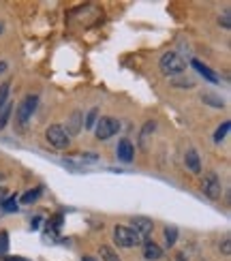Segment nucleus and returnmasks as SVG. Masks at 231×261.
<instances>
[{
	"label": "nucleus",
	"mask_w": 231,
	"mask_h": 261,
	"mask_svg": "<svg viewBox=\"0 0 231 261\" xmlns=\"http://www.w3.org/2000/svg\"><path fill=\"white\" fill-rule=\"evenodd\" d=\"M114 242L120 246V249H128V246H135V244H144V240H141L137 233H135L131 227H122L118 225L114 229Z\"/></svg>",
	"instance_id": "1"
},
{
	"label": "nucleus",
	"mask_w": 231,
	"mask_h": 261,
	"mask_svg": "<svg viewBox=\"0 0 231 261\" xmlns=\"http://www.w3.org/2000/svg\"><path fill=\"white\" fill-rule=\"evenodd\" d=\"M118 130H120V122L112 118V116H101L94 125V133L99 139H109V137H114Z\"/></svg>",
	"instance_id": "2"
},
{
	"label": "nucleus",
	"mask_w": 231,
	"mask_h": 261,
	"mask_svg": "<svg viewBox=\"0 0 231 261\" xmlns=\"http://www.w3.org/2000/svg\"><path fill=\"white\" fill-rule=\"evenodd\" d=\"M184 60L180 58L176 51H167V54H163V58H160V71H163L165 75H180L184 71Z\"/></svg>",
	"instance_id": "3"
},
{
	"label": "nucleus",
	"mask_w": 231,
	"mask_h": 261,
	"mask_svg": "<svg viewBox=\"0 0 231 261\" xmlns=\"http://www.w3.org/2000/svg\"><path fill=\"white\" fill-rule=\"evenodd\" d=\"M45 137H47V141L58 150L69 148V135H67V130H64V127H60V125H49L47 130H45Z\"/></svg>",
	"instance_id": "4"
},
{
	"label": "nucleus",
	"mask_w": 231,
	"mask_h": 261,
	"mask_svg": "<svg viewBox=\"0 0 231 261\" xmlns=\"http://www.w3.org/2000/svg\"><path fill=\"white\" fill-rule=\"evenodd\" d=\"M201 188H203L205 197H210V199H221L223 186H221V178H218V175H216L214 172H208V174L203 175Z\"/></svg>",
	"instance_id": "5"
},
{
	"label": "nucleus",
	"mask_w": 231,
	"mask_h": 261,
	"mask_svg": "<svg viewBox=\"0 0 231 261\" xmlns=\"http://www.w3.org/2000/svg\"><path fill=\"white\" fill-rule=\"evenodd\" d=\"M37 103H38V99L35 94H30V96H26V99L19 103V107H17V122L22 127H26L28 125V120H30V116H32V112L37 109Z\"/></svg>",
	"instance_id": "6"
},
{
	"label": "nucleus",
	"mask_w": 231,
	"mask_h": 261,
	"mask_svg": "<svg viewBox=\"0 0 231 261\" xmlns=\"http://www.w3.org/2000/svg\"><path fill=\"white\" fill-rule=\"evenodd\" d=\"M131 229L137 233L146 244L148 238H150V233H152V220L146 218V217H135V218H131Z\"/></svg>",
	"instance_id": "7"
},
{
	"label": "nucleus",
	"mask_w": 231,
	"mask_h": 261,
	"mask_svg": "<svg viewBox=\"0 0 231 261\" xmlns=\"http://www.w3.org/2000/svg\"><path fill=\"white\" fill-rule=\"evenodd\" d=\"M133 156H135V146L128 139H122L118 143V159L122 163H131L133 161Z\"/></svg>",
	"instance_id": "8"
},
{
	"label": "nucleus",
	"mask_w": 231,
	"mask_h": 261,
	"mask_svg": "<svg viewBox=\"0 0 231 261\" xmlns=\"http://www.w3.org/2000/svg\"><path fill=\"white\" fill-rule=\"evenodd\" d=\"M184 163H186V167H189L192 174H199V172H201V161H199V154H197L195 148H189V150H186Z\"/></svg>",
	"instance_id": "9"
},
{
	"label": "nucleus",
	"mask_w": 231,
	"mask_h": 261,
	"mask_svg": "<svg viewBox=\"0 0 231 261\" xmlns=\"http://www.w3.org/2000/svg\"><path fill=\"white\" fill-rule=\"evenodd\" d=\"M144 257L150 259V261H156V259L163 257V249H160L158 244H154V242L148 240V242L144 244Z\"/></svg>",
	"instance_id": "10"
},
{
	"label": "nucleus",
	"mask_w": 231,
	"mask_h": 261,
	"mask_svg": "<svg viewBox=\"0 0 231 261\" xmlns=\"http://www.w3.org/2000/svg\"><path fill=\"white\" fill-rule=\"evenodd\" d=\"M67 129H69V133L71 135H77L79 130L83 129V125H81V112H73L71 114V118H69V122H67ZM67 133V135H69Z\"/></svg>",
	"instance_id": "11"
},
{
	"label": "nucleus",
	"mask_w": 231,
	"mask_h": 261,
	"mask_svg": "<svg viewBox=\"0 0 231 261\" xmlns=\"http://www.w3.org/2000/svg\"><path fill=\"white\" fill-rule=\"evenodd\" d=\"M192 67H195V69H197L199 73H201V75H203L208 82H212V84H218V75H216V73H214V71H212L210 67H205V64H201L199 60H192Z\"/></svg>",
	"instance_id": "12"
},
{
	"label": "nucleus",
	"mask_w": 231,
	"mask_h": 261,
	"mask_svg": "<svg viewBox=\"0 0 231 261\" xmlns=\"http://www.w3.org/2000/svg\"><path fill=\"white\" fill-rule=\"evenodd\" d=\"M11 112H13L11 103H4V105L0 107V130L6 127V122H9V118H11Z\"/></svg>",
	"instance_id": "13"
},
{
	"label": "nucleus",
	"mask_w": 231,
	"mask_h": 261,
	"mask_svg": "<svg viewBox=\"0 0 231 261\" xmlns=\"http://www.w3.org/2000/svg\"><path fill=\"white\" fill-rule=\"evenodd\" d=\"M38 195H41V186L32 188V191H26V193L22 195V204H32V201L38 199Z\"/></svg>",
	"instance_id": "14"
},
{
	"label": "nucleus",
	"mask_w": 231,
	"mask_h": 261,
	"mask_svg": "<svg viewBox=\"0 0 231 261\" xmlns=\"http://www.w3.org/2000/svg\"><path fill=\"white\" fill-rule=\"evenodd\" d=\"M101 257H103V261H122L109 246H101Z\"/></svg>",
	"instance_id": "15"
},
{
	"label": "nucleus",
	"mask_w": 231,
	"mask_h": 261,
	"mask_svg": "<svg viewBox=\"0 0 231 261\" xmlns=\"http://www.w3.org/2000/svg\"><path fill=\"white\" fill-rule=\"evenodd\" d=\"M176 238H178V229H176V227H165V242L169 244V246H173V244H176Z\"/></svg>",
	"instance_id": "16"
},
{
	"label": "nucleus",
	"mask_w": 231,
	"mask_h": 261,
	"mask_svg": "<svg viewBox=\"0 0 231 261\" xmlns=\"http://www.w3.org/2000/svg\"><path fill=\"white\" fill-rule=\"evenodd\" d=\"M9 90H11V84H9V80L0 84V107H2L4 103H6V99H9Z\"/></svg>",
	"instance_id": "17"
},
{
	"label": "nucleus",
	"mask_w": 231,
	"mask_h": 261,
	"mask_svg": "<svg viewBox=\"0 0 231 261\" xmlns=\"http://www.w3.org/2000/svg\"><path fill=\"white\" fill-rule=\"evenodd\" d=\"M96 120H99V109H90L88 112V118H86V129H94V125H96Z\"/></svg>",
	"instance_id": "18"
},
{
	"label": "nucleus",
	"mask_w": 231,
	"mask_h": 261,
	"mask_svg": "<svg viewBox=\"0 0 231 261\" xmlns=\"http://www.w3.org/2000/svg\"><path fill=\"white\" fill-rule=\"evenodd\" d=\"M227 130H229V122H223V125L218 127V130L214 133V141H216V143H221V141H223V137L227 135Z\"/></svg>",
	"instance_id": "19"
},
{
	"label": "nucleus",
	"mask_w": 231,
	"mask_h": 261,
	"mask_svg": "<svg viewBox=\"0 0 231 261\" xmlns=\"http://www.w3.org/2000/svg\"><path fill=\"white\" fill-rule=\"evenodd\" d=\"M2 208L6 212H17V204H15V197H9L2 201Z\"/></svg>",
	"instance_id": "20"
},
{
	"label": "nucleus",
	"mask_w": 231,
	"mask_h": 261,
	"mask_svg": "<svg viewBox=\"0 0 231 261\" xmlns=\"http://www.w3.org/2000/svg\"><path fill=\"white\" fill-rule=\"evenodd\" d=\"M9 249V236H6V231H0V255Z\"/></svg>",
	"instance_id": "21"
},
{
	"label": "nucleus",
	"mask_w": 231,
	"mask_h": 261,
	"mask_svg": "<svg viewBox=\"0 0 231 261\" xmlns=\"http://www.w3.org/2000/svg\"><path fill=\"white\" fill-rule=\"evenodd\" d=\"M203 103H210V105H214V107H223V101L212 94H203Z\"/></svg>",
	"instance_id": "22"
},
{
	"label": "nucleus",
	"mask_w": 231,
	"mask_h": 261,
	"mask_svg": "<svg viewBox=\"0 0 231 261\" xmlns=\"http://www.w3.org/2000/svg\"><path fill=\"white\" fill-rule=\"evenodd\" d=\"M221 251L225 253V255H229V253H231V249H229V238L223 240V249H221Z\"/></svg>",
	"instance_id": "23"
},
{
	"label": "nucleus",
	"mask_w": 231,
	"mask_h": 261,
	"mask_svg": "<svg viewBox=\"0 0 231 261\" xmlns=\"http://www.w3.org/2000/svg\"><path fill=\"white\" fill-rule=\"evenodd\" d=\"M6 195H9V191H6L4 186H0V204H2V201L6 199Z\"/></svg>",
	"instance_id": "24"
},
{
	"label": "nucleus",
	"mask_w": 231,
	"mask_h": 261,
	"mask_svg": "<svg viewBox=\"0 0 231 261\" xmlns=\"http://www.w3.org/2000/svg\"><path fill=\"white\" fill-rule=\"evenodd\" d=\"M223 28H229V11L223 15Z\"/></svg>",
	"instance_id": "25"
},
{
	"label": "nucleus",
	"mask_w": 231,
	"mask_h": 261,
	"mask_svg": "<svg viewBox=\"0 0 231 261\" xmlns=\"http://www.w3.org/2000/svg\"><path fill=\"white\" fill-rule=\"evenodd\" d=\"M2 261H28V259H22V257H2Z\"/></svg>",
	"instance_id": "26"
},
{
	"label": "nucleus",
	"mask_w": 231,
	"mask_h": 261,
	"mask_svg": "<svg viewBox=\"0 0 231 261\" xmlns=\"http://www.w3.org/2000/svg\"><path fill=\"white\" fill-rule=\"evenodd\" d=\"M4 69H6V64H4V62H0V73H2Z\"/></svg>",
	"instance_id": "27"
},
{
	"label": "nucleus",
	"mask_w": 231,
	"mask_h": 261,
	"mask_svg": "<svg viewBox=\"0 0 231 261\" xmlns=\"http://www.w3.org/2000/svg\"><path fill=\"white\" fill-rule=\"evenodd\" d=\"M2 30H4V24H2V22H0V35H2Z\"/></svg>",
	"instance_id": "28"
},
{
	"label": "nucleus",
	"mask_w": 231,
	"mask_h": 261,
	"mask_svg": "<svg viewBox=\"0 0 231 261\" xmlns=\"http://www.w3.org/2000/svg\"><path fill=\"white\" fill-rule=\"evenodd\" d=\"M83 261H96V259H92V257H83Z\"/></svg>",
	"instance_id": "29"
},
{
	"label": "nucleus",
	"mask_w": 231,
	"mask_h": 261,
	"mask_svg": "<svg viewBox=\"0 0 231 261\" xmlns=\"http://www.w3.org/2000/svg\"><path fill=\"white\" fill-rule=\"evenodd\" d=\"M178 261H184V257H182V255H178Z\"/></svg>",
	"instance_id": "30"
},
{
	"label": "nucleus",
	"mask_w": 231,
	"mask_h": 261,
	"mask_svg": "<svg viewBox=\"0 0 231 261\" xmlns=\"http://www.w3.org/2000/svg\"><path fill=\"white\" fill-rule=\"evenodd\" d=\"M0 180H2V174H0Z\"/></svg>",
	"instance_id": "31"
},
{
	"label": "nucleus",
	"mask_w": 231,
	"mask_h": 261,
	"mask_svg": "<svg viewBox=\"0 0 231 261\" xmlns=\"http://www.w3.org/2000/svg\"><path fill=\"white\" fill-rule=\"evenodd\" d=\"M0 214H2V212H0Z\"/></svg>",
	"instance_id": "32"
}]
</instances>
